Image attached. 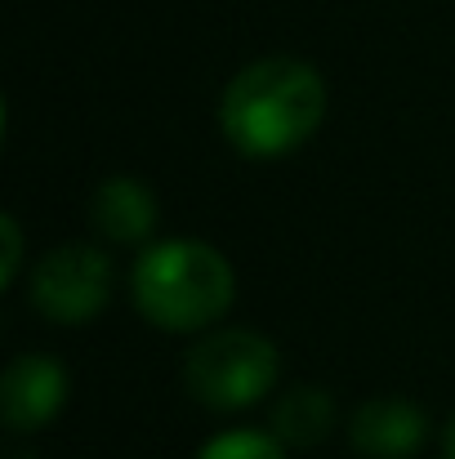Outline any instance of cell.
<instances>
[{
	"mask_svg": "<svg viewBox=\"0 0 455 459\" xmlns=\"http://www.w3.org/2000/svg\"><path fill=\"white\" fill-rule=\"evenodd\" d=\"M282 352L268 334L228 325L201 334L183 357V388L206 411H246L277 388Z\"/></svg>",
	"mask_w": 455,
	"mask_h": 459,
	"instance_id": "3957f363",
	"label": "cell"
},
{
	"mask_svg": "<svg viewBox=\"0 0 455 459\" xmlns=\"http://www.w3.org/2000/svg\"><path fill=\"white\" fill-rule=\"evenodd\" d=\"M130 295L144 321H152L156 330L197 334L210 330L232 307L237 273L214 246L197 237H170V241H152L135 259Z\"/></svg>",
	"mask_w": 455,
	"mask_h": 459,
	"instance_id": "7a4b0ae2",
	"label": "cell"
},
{
	"mask_svg": "<svg viewBox=\"0 0 455 459\" xmlns=\"http://www.w3.org/2000/svg\"><path fill=\"white\" fill-rule=\"evenodd\" d=\"M326 121V81L295 54L246 63L219 99L223 139L250 160H273L303 148Z\"/></svg>",
	"mask_w": 455,
	"mask_h": 459,
	"instance_id": "6da1fadb",
	"label": "cell"
},
{
	"mask_svg": "<svg viewBox=\"0 0 455 459\" xmlns=\"http://www.w3.org/2000/svg\"><path fill=\"white\" fill-rule=\"evenodd\" d=\"M67 370L49 352H18L0 375V415L9 433H40L67 406Z\"/></svg>",
	"mask_w": 455,
	"mask_h": 459,
	"instance_id": "5b68a950",
	"label": "cell"
},
{
	"mask_svg": "<svg viewBox=\"0 0 455 459\" xmlns=\"http://www.w3.org/2000/svg\"><path fill=\"white\" fill-rule=\"evenodd\" d=\"M442 459H455V415L447 420V433H442Z\"/></svg>",
	"mask_w": 455,
	"mask_h": 459,
	"instance_id": "8fae6325",
	"label": "cell"
},
{
	"mask_svg": "<svg viewBox=\"0 0 455 459\" xmlns=\"http://www.w3.org/2000/svg\"><path fill=\"white\" fill-rule=\"evenodd\" d=\"M90 228L112 246H144L156 232V196L148 183L112 174L90 196Z\"/></svg>",
	"mask_w": 455,
	"mask_h": 459,
	"instance_id": "52a82bcc",
	"label": "cell"
},
{
	"mask_svg": "<svg viewBox=\"0 0 455 459\" xmlns=\"http://www.w3.org/2000/svg\"><path fill=\"white\" fill-rule=\"evenodd\" d=\"M31 307L54 325H85L112 299V259L94 241H63L45 250L27 277Z\"/></svg>",
	"mask_w": 455,
	"mask_h": 459,
	"instance_id": "277c9868",
	"label": "cell"
},
{
	"mask_svg": "<svg viewBox=\"0 0 455 459\" xmlns=\"http://www.w3.org/2000/svg\"><path fill=\"white\" fill-rule=\"evenodd\" d=\"M429 437V415L407 397H371L348 415V442L362 459H416Z\"/></svg>",
	"mask_w": 455,
	"mask_h": 459,
	"instance_id": "8992f818",
	"label": "cell"
},
{
	"mask_svg": "<svg viewBox=\"0 0 455 459\" xmlns=\"http://www.w3.org/2000/svg\"><path fill=\"white\" fill-rule=\"evenodd\" d=\"M197 459H286V446L259 429H228V433L210 437L197 451Z\"/></svg>",
	"mask_w": 455,
	"mask_h": 459,
	"instance_id": "9c48e42d",
	"label": "cell"
},
{
	"mask_svg": "<svg viewBox=\"0 0 455 459\" xmlns=\"http://www.w3.org/2000/svg\"><path fill=\"white\" fill-rule=\"evenodd\" d=\"M0 250H4V264H0V286L9 290L22 273V228L13 214H0Z\"/></svg>",
	"mask_w": 455,
	"mask_h": 459,
	"instance_id": "30bf717a",
	"label": "cell"
},
{
	"mask_svg": "<svg viewBox=\"0 0 455 459\" xmlns=\"http://www.w3.org/2000/svg\"><path fill=\"white\" fill-rule=\"evenodd\" d=\"M335 397L326 393V388H317V384H295V388H286L282 397H277V406H273V424H268V433L282 442V446H317L321 437H330V429H335Z\"/></svg>",
	"mask_w": 455,
	"mask_h": 459,
	"instance_id": "ba28073f",
	"label": "cell"
}]
</instances>
